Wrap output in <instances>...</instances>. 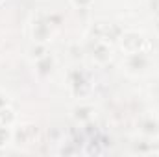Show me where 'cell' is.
<instances>
[{
	"label": "cell",
	"mask_w": 159,
	"mask_h": 157,
	"mask_svg": "<svg viewBox=\"0 0 159 157\" xmlns=\"http://www.w3.org/2000/svg\"><path fill=\"white\" fill-rule=\"evenodd\" d=\"M120 48L126 56L129 54H148L150 50V41L146 39L141 32H135V30H128L124 34H120L119 37Z\"/></svg>",
	"instance_id": "6da1fadb"
},
{
	"label": "cell",
	"mask_w": 159,
	"mask_h": 157,
	"mask_svg": "<svg viewBox=\"0 0 159 157\" xmlns=\"http://www.w3.org/2000/svg\"><path fill=\"white\" fill-rule=\"evenodd\" d=\"M93 59L98 63V65H106L107 61H111L113 57V50L109 46L107 41H102V39H94V46H93Z\"/></svg>",
	"instance_id": "7a4b0ae2"
},
{
	"label": "cell",
	"mask_w": 159,
	"mask_h": 157,
	"mask_svg": "<svg viewBox=\"0 0 159 157\" xmlns=\"http://www.w3.org/2000/svg\"><path fill=\"white\" fill-rule=\"evenodd\" d=\"M69 87H70V91L80 96V89L81 87H85L87 91H91V81L89 78L83 74V72H78V70H74V72H70V78H69Z\"/></svg>",
	"instance_id": "3957f363"
},
{
	"label": "cell",
	"mask_w": 159,
	"mask_h": 157,
	"mask_svg": "<svg viewBox=\"0 0 159 157\" xmlns=\"http://www.w3.org/2000/svg\"><path fill=\"white\" fill-rule=\"evenodd\" d=\"M32 35L35 43H46L52 37V30H50V24L48 22H34L32 26Z\"/></svg>",
	"instance_id": "277c9868"
},
{
	"label": "cell",
	"mask_w": 159,
	"mask_h": 157,
	"mask_svg": "<svg viewBox=\"0 0 159 157\" xmlns=\"http://www.w3.org/2000/svg\"><path fill=\"white\" fill-rule=\"evenodd\" d=\"M35 135H37V128H35V126H20V129L13 131V137H15L19 142H22V144L34 142Z\"/></svg>",
	"instance_id": "5b68a950"
},
{
	"label": "cell",
	"mask_w": 159,
	"mask_h": 157,
	"mask_svg": "<svg viewBox=\"0 0 159 157\" xmlns=\"http://www.w3.org/2000/svg\"><path fill=\"white\" fill-rule=\"evenodd\" d=\"M15 111L9 107V105H4V107H0V126H13V122H15Z\"/></svg>",
	"instance_id": "8992f818"
},
{
	"label": "cell",
	"mask_w": 159,
	"mask_h": 157,
	"mask_svg": "<svg viewBox=\"0 0 159 157\" xmlns=\"http://www.w3.org/2000/svg\"><path fill=\"white\" fill-rule=\"evenodd\" d=\"M13 139V131L9 126H0V146L7 144L9 141Z\"/></svg>",
	"instance_id": "52a82bcc"
},
{
	"label": "cell",
	"mask_w": 159,
	"mask_h": 157,
	"mask_svg": "<svg viewBox=\"0 0 159 157\" xmlns=\"http://www.w3.org/2000/svg\"><path fill=\"white\" fill-rule=\"evenodd\" d=\"M70 4L74 7H78V9H87V7H91L94 4V0H70Z\"/></svg>",
	"instance_id": "ba28073f"
}]
</instances>
